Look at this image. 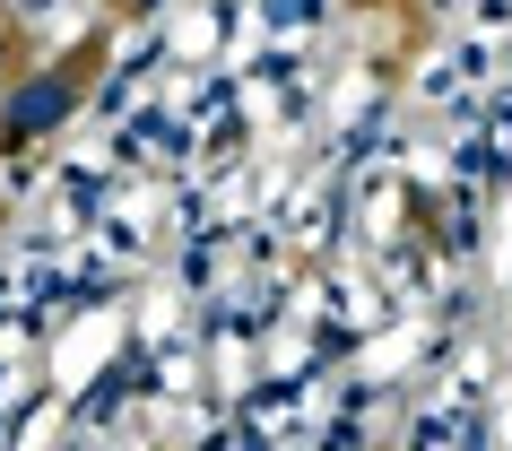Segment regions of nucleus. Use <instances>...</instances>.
<instances>
[{
	"mask_svg": "<svg viewBox=\"0 0 512 451\" xmlns=\"http://www.w3.org/2000/svg\"><path fill=\"white\" fill-rule=\"evenodd\" d=\"M70 105H79V70H35V79H18V96H9V139H44L53 122H70Z\"/></svg>",
	"mask_w": 512,
	"mask_h": 451,
	"instance_id": "1",
	"label": "nucleus"
},
{
	"mask_svg": "<svg viewBox=\"0 0 512 451\" xmlns=\"http://www.w3.org/2000/svg\"><path fill=\"white\" fill-rule=\"evenodd\" d=\"M122 9H148V0H122Z\"/></svg>",
	"mask_w": 512,
	"mask_h": 451,
	"instance_id": "2",
	"label": "nucleus"
}]
</instances>
